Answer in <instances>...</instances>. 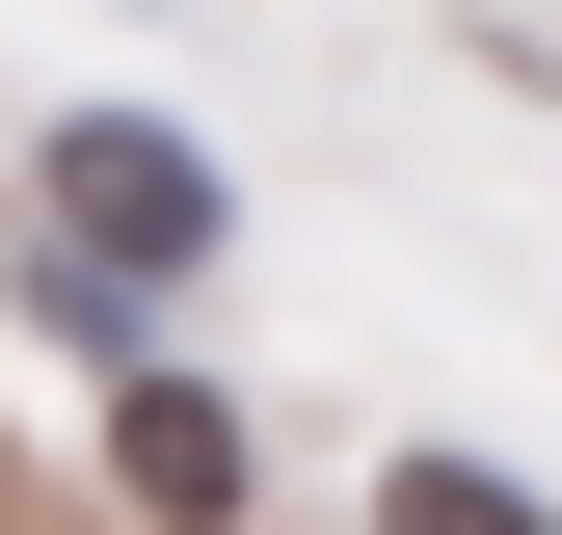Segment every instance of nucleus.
Instances as JSON below:
<instances>
[{"instance_id": "nucleus-3", "label": "nucleus", "mask_w": 562, "mask_h": 535, "mask_svg": "<svg viewBox=\"0 0 562 535\" xmlns=\"http://www.w3.org/2000/svg\"><path fill=\"white\" fill-rule=\"evenodd\" d=\"M375 535H562L536 482H482V455H402V482H375Z\"/></svg>"}, {"instance_id": "nucleus-1", "label": "nucleus", "mask_w": 562, "mask_h": 535, "mask_svg": "<svg viewBox=\"0 0 562 535\" xmlns=\"http://www.w3.org/2000/svg\"><path fill=\"white\" fill-rule=\"evenodd\" d=\"M27 187H54V241H81V268H215V215H241V187L188 161L161 107H81V134H54Z\"/></svg>"}, {"instance_id": "nucleus-2", "label": "nucleus", "mask_w": 562, "mask_h": 535, "mask_svg": "<svg viewBox=\"0 0 562 535\" xmlns=\"http://www.w3.org/2000/svg\"><path fill=\"white\" fill-rule=\"evenodd\" d=\"M108 455H134V509H188V535H215V509H241V401H188V375H161V401H134V429H108Z\"/></svg>"}]
</instances>
